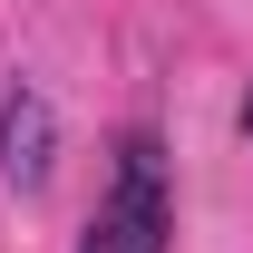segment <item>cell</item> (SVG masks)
Segmentation results:
<instances>
[{"label":"cell","mask_w":253,"mask_h":253,"mask_svg":"<svg viewBox=\"0 0 253 253\" xmlns=\"http://www.w3.org/2000/svg\"><path fill=\"white\" fill-rule=\"evenodd\" d=\"M78 253H175V175H166V146L146 136V126L117 136Z\"/></svg>","instance_id":"1"},{"label":"cell","mask_w":253,"mask_h":253,"mask_svg":"<svg viewBox=\"0 0 253 253\" xmlns=\"http://www.w3.org/2000/svg\"><path fill=\"white\" fill-rule=\"evenodd\" d=\"M0 175L10 185H49V97L39 88L0 97Z\"/></svg>","instance_id":"2"},{"label":"cell","mask_w":253,"mask_h":253,"mask_svg":"<svg viewBox=\"0 0 253 253\" xmlns=\"http://www.w3.org/2000/svg\"><path fill=\"white\" fill-rule=\"evenodd\" d=\"M244 136H253V97H244Z\"/></svg>","instance_id":"3"}]
</instances>
